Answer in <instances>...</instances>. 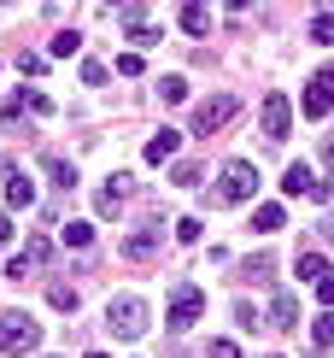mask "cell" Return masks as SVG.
Here are the masks:
<instances>
[{
    "instance_id": "cell-1",
    "label": "cell",
    "mask_w": 334,
    "mask_h": 358,
    "mask_svg": "<svg viewBox=\"0 0 334 358\" xmlns=\"http://www.w3.org/2000/svg\"><path fill=\"white\" fill-rule=\"evenodd\" d=\"M106 329H112L117 341H141V335H147V300L117 294V300L106 306Z\"/></svg>"
},
{
    "instance_id": "cell-2",
    "label": "cell",
    "mask_w": 334,
    "mask_h": 358,
    "mask_svg": "<svg viewBox=\"0 0 334 358\" xmlns=\"http://www.w3.org/2000/svg\"><path fill=\"white\" fill-rule=\"evenodd\" d=\"M36 347H41V323L29 317V311H6V317H0V352L24 358V352H36Z\"/></svg>"
},
{
    "instance_id": "cell-3",
    "label": "cell",
    "mask_w": 334,
    "mask_h": 358,
    "mask_svg": "<svg viewBox=\"0 0 334 358\" xmlns=\"http://www.w3.org/2000/svg\"><path fill=\"white\" fill-rule=\"evenodd\" d=\"M235 117H240V100L235 94H211V100L194 106V136H217V129H229Z\"/></svg>"
},
{
    "instance_id": "cell-4",
    "label": "cell",
    "mask_w": 334,
    "mask_h": 358,
    "mask_svg": "<svg viewBox=\"0 0 334 358\" xmlns=\"http://www.w3.org/2000/svg\"><path fill=\"white\" fill-rule=\"evenodd\" d=\"M252 194H258V171L247 159H229V165H223V182H217V200L240 206V200H252Z\"/></svg>"
},
{
    "instance_id": "cell-5",
    "label": "cell",
    "mask_w": 334,
    "mask_h": 358,
    "mask_svg": "<svg viewBox=\"0 0 334 358\" xmlns=\"http://www.w3.org/2000/svg\"><path fill=\"white\" fill-rule=\"evenodd\" d=\"M200 311H205V294L194 288V282H182V288L170 294V311H164V323L182 335V329H194V323H200Z\"/></svg>"
},
{
    "instance_id": "cell-6",
    "label": "cell",
    "mask_w": 334,
    "mask_h": 358,
    "mask_svg": "<svg viewBox=\"0 0 334 358\" xmlns=\"http://www.w3.org/2000/svg\"><path fill=\"white\" fill-rule=\"evenodd\" d=\"M287 124H293V106H287V94H264V106H258V129H264V141H287Z\"/></svg>"
},
{
    "instance_id": "cell-7",
    "label": "cell",
    "mask_w": 334,
    "mask_h": 358,
    "mask_svg": "<svg viewBox=\"0 0 334 358\" xmlns=\"http://www.w3.org/2000/svg\"><path fill=\"white\" fill-rule=\"evenodd\" d=\"M159 252H164V229H135V235L117 241V259L124 264H153Z\"/></svg>"
},
{
    "instance_id": "cell-8",
    "label": "cell",
    "mask_w": 334,
    "mask_h": 358,
    "mask_svg": "<svg viewBox=\"0 0 334 358\" xmlns=\"http://www.w3.org/2000/svg\"><path fill=\"white\" fill-rule=\"evenodd\" d=\"M299 106H305V117H328L334 112V65L305 83V100H299Z\"/></svg>"
},
{
    "instance_id": "cell-9",
    "label": "cell",
    "mask_w": 334,
    "mask_h": 358,
    "mask_svg": "<svg viewBox=\"0 0 334 358\" xmlns=\"http://www.w3.org/2000/svg\"><path fill=\"white\" fill-rule=\"evenodd\" d=\"M0 176H6V206L12 212H29V206H36V182H29L18 165H0Z\"/></svg>"
},
{
    "instance_id": "cell-10",
    "label": "cell",
    "mask_w": 334,
    "mask_h": 358,
    "mask_svg": "<svg viewBox=\"0 0 334 358\" xmlns=\"http://www.w3.org/2000/svg\"><path fill=\"white\" fill-rule=\"evenodd\" d=\"M48 252H53V247L41 241V235H36V241H24V252H18V259L6 264V276H18V282H24V276H36L41 264H48Z\"/></svg>"
},
{
    "instance_id": "cell-11",
    "label": "cell",
    "mask_w": 334,
    "mask_h": 358,
    "mask_svg": "<svg viewBox=\"0 0 334 358\" xmlns=\"http://www.w3.org/2000/svg\"><path fill=\"white\" fill-rule=\"evenodd\" d=\"M176 147H182V129H170V124H164L159 136H147V165H164V159H170Z\"/></svg>"
},
{
    "instance_id": "cell-12",
    "label": "cell",
    "mask_w": 334,
    "mask_h": 358,
    "mask_svg": "<svg viewBox=\"0 0 334 358\" xmlns=\"http://www.w3.org/2000/svg\"><path fill=\"white\" fill-rule=\"evenodd\" d=\"M299 323V300L293 294H276V300H270V329H293Z\"/></svg>"
},
{
    "instance_id": "cell-13",
    "label": "cell",
    "mask_w": 334,
    "mask_h": 358,
    "mask_svg": "<svg viewBox=\"0 0 334 358\" xmlns=\"http://www.w3.org/2000/svg\"><path fill=\"white\" fill-rule=\"evenodd\" d=\"M182 29H188V36H205L211 29V6L205 0H182Z\"/></svg>"
},
{
    "instance_id": "cell-14",
    "label": "cell",
    "mask_w": 334,
    "mask_h": 358,
    "mask_svg": "<svg viewBox=\"0 0 334 358\" xmlns=\"http://www.w3.org/2000/svg\"><path fill=\"white\" fill-rule=\"evenodd\" d=\"M293 271H299V282H323V276H328V259H323V252H305V247H299Z\"/></svg>"
},
{
    "instance_id": "cell-15",
    "label": "cell",
    "mask_w": 334,
    "mask_h": 358,
    "mask_svg": "<svg viewBox=\"0 0 334 358\" xmlns=\"http://www.w3.org/2000/svg\"><path fill=\"white\" fill-rule=\"evenodd\" d=\"M41 171H48V176H53L59 188H77V165H71V159H59V153H48V159H41Z\"/></svg>"
},
{
    "instance_id": "cell-16",
    "label": "cell",
    "mask_w": 334,
    "mask_h": 358,
    "mask_svg": "<svg viewBox=\"0 0 334 358\" xmlns=\"http://www.w3.org/2000/svg\"><path fill=\"white\" fill-rule=\"evenodd\" d=\"M282 223H287V212H282L276 200H270V206H258V212H252V229H258V235H276Z\"/></svg>"
},
{
    "instance_id": "cell-17",
    "label": "cell",
    "mask_w": 334,
    "mask_h": 358,
    "mask_svg": "<svg viewBox=\"0 0 334 358\" xmlns=\"http://www.w3.org/2000/svg\"><path fill=\"white\" fill-rule=\"evenodd\" d=\"M59 235H65V247H94V223H82V217H71Z\"/></svg>"
},
{
    "instance_id": "cell-18",
    "label": "cell",
    "mask_w": 334,
    "mask_h": 358,
    "mask_svg": "<svg viewBox=\"0 0 334 358\" xmlns=\"http://www.w3.org/2000/svg\"><path fill=\"white\" fill-rule=\"evenodd\" d=\"M117 206H124V188H117V182H106V188L94 194V212H100V217H117Z\"/></svg>"
},
{
    "instance_id": "cell-19",
    "label": "cell",
    "mask_w": 334,
    "mask_h": 358,
    "mask_svg": "<svg viewBox=\"0 0 334 358\" xmlns=\"http://www.w3.org/2000/svg\"><path fill=\"white\" fill-rule=\"evenodd\" d=\"M311 176H317L311 165H287V176H282V194H305V188H311Z\"/></svg>"
},
{
    "instance_id": "cell-20",
    "label": "cell",
    "mask_w": 334,
    "mask_h": 358,
    "mask_svg": "<svg viewBox=\"0 0 334 358\" xmlns=\"http://www.w3.org/2000/svg\"><path fill=\"white\" fill-rule=\"evenodd\" d=\"M48 306H53V311H77V288H71V282H53V288H48Z\"/></svg>"
},
{
    "instance_id": "cell-21",
    "label": "cell",
    "mask_w": 334,
    "mask_h": 358,
    "mask_svg": "<svg viewBox=\"0 0 334 358\" xmlns=\"http://www.w3.org/2000/svg\"><path fill=\"white\" fill-rule=\"evenodd\" d=\"M71 53H82V36L77 29H59L53 36V59H71Z\"/></svg>"
},
{
    "instance_id": "cell-22",
    "label": "cell",
    "mask_w": 334,
    "mask_h": 358,
    "mask_svg": "<svg viewBox=\"0 0 334 358\" xmlns=\"http://www.w3.org/2000/svg\"><path fill=\"white\" fill-rule=\"evenodd\" d=\"M240 271H247L252 282H270V271H276V259H270V252H252V259L240 264Z\"/></svg>"
},
{
    "instance_id": "cell-23",
    "label": "cell",
    "mask_w": 334,
    "mask_h": 358,
    "mask_svg": "<svg viewBox=\"0 0 334 358\" xmlns=\"http://www.w3.org/2000/svg\"><path fill=\"white\" fill-rule=\"evenodd\" d=\"M159 100H164V106H182V100H188V83H182V77H164V83H159Z\"/></svg>"
},
{
    "instance_id": "cell-24",
    "label": "cell",
    "mask_w": 334,
    "mask_h": 358,
    "mask_svg": "<svg viewBox=\"0 0 334 358\" xmlns=\"http://www.w3.org/2000/svg\"><path fill=\"white\" fill-rule=\"evenodd\" d=\"M311 41H317V48H334V12L311 18Z\"/></svg>"
},
{
    "instance_id": "cell-25",
    "label": "cell",
    "mask_w": 334,
    "mask_h": 358,
    "mask_svg": "<svg viewBox=\"0 0 334 358\" xmlns=\"http://www.w3.org/2000/svg\"><path fill=\"white\" fill-rule=\"evenodd\" d=\"M18 100H24V106H29V112H36V117H53V100H48V94H41V88H24V94H18Z\"/></svg>"
},
{
    "instance_id": "cell-26",
    "label": "cell",
    "mask_w": 334,
    "mask_h": 358,
    "mask_svg": "<svg viewBox=\"0 0 334 358\" xmlns=\"http://www.w3.org/2000/svg\"><path fill=\"white\" fill-rule=\"evenodd\" d=\"M129 41H135V48H159V41H164V36H159V29H153V24H129Z\"/></svg>"
},
{
    "instance_id": "cell-27",
    "label": "cell",
    "mask_w": 334,
    "mask_h": 358,
    "mask_svg": "<svg viewBox=\"0 0 334 358\" xmlns=\"http://www.w3.org/2000/svg\"><path fill=\"white\" fill-rule=\"evenodd\" d=\"M176 241H182V247L200 241V217H176Z\"/></svg>"
},
{
    "instance_id": "cell-28",
    "label": "cell",
    "mask_w": 334,
    "mask_h": 358,
    "mask_svg": "<svg viewBox=\"0 0 334 358\" xmlns=\"http://www.w3.org/2000/svg\"><path fill=\"white\" fill-rule=\"evenodd\" d=\"M311 335H317V347H328V341H334V311H323V317L311 323Z\"/></svg>"
},
{
    "instance_id": "cell-29",
    "label": "cell",
    "mask_w": 334,
    "mask_h": 358,
    "mask_svg": "<svg viewBox=\"0 0 334 358\" xmlns=\"http://www.w3.org/2000/svg\"><path fill=\"white\" fill-rule=\"evenodd\" d=\"M18 71H24V77H41V71H48V59H41V53H18Z\"/></svg>"
},
{
    "instance_id": "cell-30",
    "label": "cell",
    "mask_w": 334,
    "mask_h": 358,
    "mask_svg": "<svg viewBox=\"0 0 334 358\" xmlns=\"http://www.w3.org/2000/svg\"><path fill=\"white\" fill-rule=\"evenodd\" d=\"M82 83H88V88L106 83V65H100V59H82Z\"/></svg>"
},
{
    "instance_id": "cell-31",
    "label": "cell",
    "mask_w": 334,
    "mask_h": 358,
    "mask_svg": "<svg viewBox=\"0 0 334 358\" xmlns=\"http://www.w3.org/2000/svg\"><path fill=\"white\" fill-rule=\"evenodd\" d=\"M305 200H317V206H328V200H334V182H317V176H311V188H305Z\"/></svg>"
},
{
    "instance_id": "cell-32",
    "label": "cell",
    "mask_w": 334,
    "mask_h": 358,
    "mask_svg": "<svg viewBox=\"0 0 334 358\" xmlns=\"http://www.w3.org/2000/svg\"><path fill=\"white\" fill-rule=\"evenodd\" d=\"M106 6H112V12H124V18L135 24V18H141V6H147V0H106Z\"/></svg>"
},
{
    "instance_id": "cell-33",
    "label": "cell",
    "mask_w": 334,
    "mask_h": 358,
    "mask_svg": "<svg viewBox=\"0 0 334 358\" xmlns=\"http://www.w3.org/2000/svg\"><path fill=\"white\" fill-rule=\"evenodd\" d=\"M170 182H176V188H194V182H200V165H176Z\"/></svg>"
},
{
    "instance_id": "cell-34",
    "label": "cell",
    "mask_w": 334,
    "mask_h": 358,
    "mask_svg": "<svg viewBox=\"0 0 334 358\" xmlns=\"http://www.w3.org/2000/svg\"><path fill=\"white\" fill-rule=\"evenodd\" d=\"M235 323H240V329H258V311L247 300H235Z\"/></svg>"
},
{
    "instance_id": "cell-35",
    "label": "cell",
    "mask_w": 334,
    "mask_h": 358,
    "mask_svg": "<svg viewBox=\"0 0 334 358\" xmlns=\"http://www.w3.org/2000/svg\"><path fill=\"white\" fill-rule=\"evenodd\" d=\"M205 358H240V347H235V341H211Z\"/></svg>"
},
{
    "instance_id": "cell-36",
    "label": "cell",
    "mask_w": 334,
    "mask_h": 358,
    "mask_svg": "<svg viewBox=\"0 0 334 358\" xmlns=\"http://www.w3.org/2000/svg\"><path fill=\"white\" fill-rule=\"evenodd\" d=\"M117 77H141V53H124V59H117Z\"/></svg>"
},
{
    "instance_id": "cell-37",
    "label": "cell",
    "mask_w": 334,
    "mask_h": 358,
    "mask_svg": "<svg viewBox=\"0 0 334 358\" xmlns=\"http://www.w3.org/2000/svg\"><path fill=\"white\" fill-rule=\"evenodd\" d=\"M317 300H323V306H334V276H323V282H317Z\"/></svg>"
},
{
    "instance_id": "cell-38",
    "label": "cell",
    "mask_w": 334,
    "mask_h": 358,
    "mask_svg": "<svg viewBox=\"0 0 334 358\" xmlns=\"http://www.w3.org/2000/svg\"><path fill=\"white\" fill-rule=\"evenodd\" d=\"M0 247H12V217L0 212Z\"/></svg>"
},
{
    "instance_id": "cell-39",
    "label": "cell",
    "mask_w": 334,
    "mask_h": 358,
    "mask_svg": "<svg viewBox=\"0 0 334 358\" xmlns=\"http://www.w3.org/2000/svg\"><path fill=\"white\" fill-rule=\"evenodd\" d=\"M323 165H328V171H334V141H328V147H323Z\"/></svg>"
},
{
    "instance_id": "cell-40",
    "label": "cell",
    "mask_w": 334,
    "mask_h": 358,
    "mask_svg": "<svg viewBox=\"0 0 334 358\" xmlns=\"http://www.w3.org/2000/svg\"><path fill=\"white\" fill-rule=\"evenodd\" d=\"M323 235H328V247H334V217H323Z\"/></svg>"
},
{
    "instance_id": "cell-41",
    "label": "cell",
    "mask_w": 334,
    "mask_h": 358,
    "mask_svg": "<svg viewBox=\"0 0 334 358\" xmlns=\"http://www.w3.org/2000/svg\"><path fill=\"white\" fill-rule=\"evenodd\" d=\"M247 6H252V0H229V12H247Z\"/></svg>"
},
{
    "instance_id": "cell-42",
    "label": "cell",
    "mask_w": 334,
    "mask_h": 358,
    "mask_svg": "<svg viewBox=\"0 0 334 358\" xmlns=\"http://www.w3.org/2000/svg\"><path fill=\"white\" fill-rule=\"evenodd\" d=\"M88 358H106V352H88Z\"/></svg>"
}]
</instances>
